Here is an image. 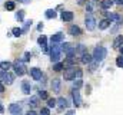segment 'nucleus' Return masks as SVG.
I'll list each match as a JSON object with an SVG mask.
<instances>
[{
	"instance_id": "nucleus-27",
	"label": "nucleus",
	"mask_w": 123,
	"mask_h": 115,
	"mask_svg": "<svg viewBox=\"0 0 123 115\" xmlns=\"http://www.w3.org/2000/svg\"><path fill=\"white\" fill-rule=\"evenodd\" d=\"M63 69H64V65L60 63V62H56V63L53 65V71H55V72H60Z\"/></svg>"
},
{
	"instance_id": "nucleus-6",
	"label": "nucleus",
	"mask_w": 123,
	"mask_h": 115,
	"mask_svg": "<svg viewBox=\"0 0 123 115\" xmlns=\"http://www.w3.org/2000/svg\"><path fill=\"white\" fill-rule=\"evenodd\" d=\"M13 69H14V72H16L19 76H23V75L26 73V68H25L23 62H22V60H19V59L13 63Z\"/></svg>"
},
{
	"instance_id": "nucleus-12",
	"label": "nucleus",
	"mask_w": 123,
	"mask_h": 115,
	"mask_svg": "<svg viewBox=\"0 0 123 115\" xmlns=\"http://www.w3.org/2000/svg\"><path fill=\"white\" fill-rule=\"evenodd\" d=\"M73 12H70V10H64V12H62V19H63V22H72L73 20Z\"/></svg>"
},
{
	"instance_id": "nucleus-40",
	"label": "nucleus",
	"mask_w": 123,
	"mask_h": 115,
	"mask_svg": "<svg viewBox=\"0 0 123 115\" xmlns=\"http://www.w3.org/2000/svg\"><path fill=\"white\" fill-rule=\"evenodd\" d=\"M4 112V108H3V105H1V102H0V114H3Z\"/></svg>"
},
{
	"instance_id": "nucleus-16",
	"label": "nucleus",
	"mask_w": 123,
	"mask_h": 115,
	"mask_svg": "<svg viewBox=\"0 0 123 115\" xmlns=\"http://www.w3.org/2000/svg\"><path fill=\"white\" fill-rule=\"evenodd\" d=\"M110 25H112V22H110L109 19H103V20L99 22V29H100V30H105V29L110 28Z\"/></svg>"
},
{
	"instance_id": "nucleus-3",
	"label": "nucleus",
	"mask_w": 123,
	"mask_h": 115,
	"mask_svg": "<svg viewBox=\"0 0 123 115\" xmlns=\"http://www.w3.org/2000/svg\"><path fill=\"white\" fill-rule=\"evenodd\" d=\"M62 56V48L57 43H52V49H50V59L52 62H59V59Z\"/></svg>"
},
{
	"instance_id": "nucleus-33",
	"label": "nucleus",
	"mask_w": 123,
	"mask_h": 115,
	"mask_svg": "<svg viewBox=\"0 0 123 115\" xmlns=\"http://www.w3.org/2000/svg\"><path fill=\"white\" fill-rule=\"evenodd\" d=\"M37 96H39V98H42V99H47V92H46V91H40Z\"/></svg>"
},
{
	"instance_id": "nucleus-2",
	"label": "nucleus",
	"mask_w": 123,
	"mask_h": 115,
	"mask_svg": "<svg viewBox=\"0 0 123 115\" xmlns=\"http://www.w3.org/2000/svg\"><path fill=\"white\" fill-rule=\"evenodd\" d=\"M107 55V50H106V48H103V46H96L94 48V50H93V60H96V62H102L105 58Z\"/></svg>"
},
{
	"instance_id": "nucleus-20",
	"label": "nucleus",
	"mask_w": 123,
	"mask_h": 115,
	"mask_svg": "<svg viewBox=\"0 0 123 115\" xmlns=\"http://www.w3.org/2000/svg\"><path fill=\"white\" fill-rule=\"evenodd\" d=\"M4 9H6V10H9V12L14 10V9H16V4H14V1H13V0H7V1L4 3Z\"/></svg>"
},
{
	"instance_id": "nucleus-5",
	"label": "nucleus",
	"mask_w": 123,
	"mask_h": 115,
	"mask_svg": "<svg viewBox=\"0 0 123 115\" xmlns=\"http://www.w3.org/2000/svg\"><path fill=\"white\" fill-rule=\"evenodd\" d=\"M85 25L87 30H94L96 29V19L92 13H86V17H85Z\"/></svg>"
},
{
	"instance_id": "nucleus-30",
	"label": "nucleus",
	"mask_w": 123,
	"mask_h": 115,
	"mask_svg": "<svg viewBox=\"0 0 123 115\" xmlns=\"http://www.w3.org/2000/svg\"><path fill=\"white\" fill-rule=\"evenodd\" d=\"M56 107V99L52 98V99H47V108H55Z\"/></svg>"
},
{
	"instance_id": "nucleus-37",
	"label": "nucleus",
	"mask_w": 123,
	"mask_h": 115,
	"mask_svg": "<svg viewBox=\"0 0 123 115\" xmlns=\"http://www.w3.org/2000/svg\"><path fill=\"white\" fill-rule=\"evenodd\" d=\"M74 114H76V111H73V109H70V111L66 112V115H74Z\"/></svg>"
},
{
	"instance_id": "nucleus-44",
	"label": "nucleus",
	"mask_w": 123,
	"mask_h": 115,
	"mask_svg": "<svg viewBox=\"0 0 123 115\" xmlns=\"http://www.w3.org/2000/svg\"><path fill=\"white\" fill-rule=\"evenodd\" d=\"M85 3V0H79V4H83Z\"/></svg>"
},
{
	"instance_id": "nucleus-21",
	"label": "nucleus",
	"mask_w": 123,
	"mask_h": 115,
	"mask_svg": "<svg viewBox=\"0 0 123 115\" xmlns=\"http://www.w3.org/2000/svg\"><path fill=\"white\" fill-rule=\"evenodd\" d=\"M100 6H102V9H110L112 6H113V0H102L100 1Z\"/></svg>"
},
{
	"instance_id": "nucleus-1",
	"label": "nucleus",
	"mask_w": 123,
	"mask_h": 115,
	"mask_svg": "<svg viewBox=\"0 0 123 115\" xmlns=\"http://www.w3.org/2000/svg\"><path fill=\"white\" fill-rule=\"evenodd\" d=\"M82 75H83L82 69H79L76 66H70V68L64 69L63 78H64V81H72V79H76V76L77 78H82Z\"/></svg>"
},
{
	"instance_id": "nucleus-41",
	"label": "nucleus",
	"mask_w": 123,
	"mask_h": 115,
	"mask_svg": "<svg viewBox=\"0 0 123 115\" xmlns=\"http://www.w3.org/2000/svg\"><path fill=\"white\" fill-rule=\"evenodd\" d=\"M19 1H22V3H26V4H27V3H30L31 0H19Z\"/></svg>"
},
{
	"instance_id": "nucleus-31",
	"label": "nucleus",
	"mask_w": 123,
	"mask_h": 115,
	"mask_svg": "<svg viewBox=\"0 0 123 115\" xmlns=\"http://www.w3.org/2000/svg\"><path fill=\"white\" fill-rule=\"evenodd\" d=\"M31 23H33L31 20H27V22H26V25H25V28L22 29V30H23V33H26V32H27V30H29V29L31 28Z\"/></svg>"
},
{
	"instance_id": "nucleus-9",
	"label": "nucleus",
	"mask_w": 123,
	"mask_h": 115,
	"mask_svg": "<svg viewBox=\"0 0 123 115\" xmlns=\"http://www.w3.org/2000/svg\"><path fill=\"white\" fill-rule=\"evenodd\" d=\"M72 95H73V102H74V107H80V105H82V96H80L79 89H74V88H73Z\"/></svg>"
},
{
	"instance_id": "nucleus-34",
	"label": "nucleus",
	"mask_w": 123,
	"mask_h": 115,
	"mask_svg": "<svg viewBox=\"0 0 123 115\" xmlns=\"http://www.w3.org/2000/svg\"><path fill=\"white\" fill-rule=\"evenodd\" d=\"M40 115H50V108H42Z\"/></svg>"
},
{
	"instance_id": "nucleus-42",
	"label": "nucleus",
	"mask_w": 123,
	"mask_h": 115,
	"mask_svg": "<svg viewBox=\"0 0 123 115\" xmlns=\"http://www.w3.org/2000/svg\"><path fill=\"white\" fill-rule=\"evenodd\" d=\"M37 29H39V30H42V29H43V23H40V25L37 26Z\"/></svg>"
},
{
	"instance_id": "nucleus-13",
	"label": "nucleus",
	"mask_w": 123,
	"mask_h": 115,
	"mask_svg": "<svg viewBox=\"0 0 123 115\" xmlns=\"http://www.w3.org/2000/svg\"><path fill=\"white\" fill-rule=\"evenodd\" d=\"M69 35H72V36H80L82 35V30H80V28L77 25H72L69 28Z\"/></svg>"
},
{
	"instance_id": "nucleus-22",
	"label": "nucleus",
	"mask_w": 123,
	"mask_h": 115,
	"mask_svg": "<svg viewBox=\"0 0 123 115\" xmlns=\"http://www.w3.org/2000/svg\"><path fill=\"white\" fill-rule=\"evenodd\" d=\"M44 16H46L47 19H55V17L57 16V13H56V10H55V9H49V10H46Z\"/></svg>"
},
{
	"instance_id": "nucleus-7",
	"label": "nucleus",
	"mask_w": 123,
	"mask_h": 115,
	"mask_svg": "<svg viewBox=\"0 0 123 115\" xmlns=\"http://www.w3.org/2000/svg\"><path fill=\"white\" fill-rule=\"evenodd\" d=\"M9 111L12 115H23V108H22V104H12L9 107Z\"/></svg>"
},
{
	"instance_id": "nucleus-15",
	"label": "nucleus",
	"mask_w": 123,
	"mask_h": 115,
	"mask_svg": "<svg viewBox=\"0 0 123 115\" xmlns=\"http://www.w3.org/2000/svg\"><path fill=\"white\" fill-rule=\"evenodd\" d=\"M22 91H23V93H26V95H30L31 92V85L29 81H23L22 82Z\"/></svg>"
},
{
	"instance_id": "nucleus-38",
	"label": "nucleus",
	"mask_w": 123,
	"mask_h": 115,
	"mask_svg": "<svg viewBox=\"0 0 123 115\" xmlns=\"http://www.w3.org/2000/svg\"><path fill=\"white\" fill-rule=\"evenodd\" d=\"M113 3H117V4H123V0H113Z\"/></svg>"
},
{
	"instance_id": "nucleus-32",
	"label": "nucleus",
	"mask_w": 123,
	"mask_h": 115,
	"mask_svg": "<svg viewBox=\"0 0 123 115\" xmlns=\"http://www.w3.org/2000/svg\"><path fill=\"white\" fill-rule=\"evenodd\" d=\"M116 65H117L119 68H123V55H120V56L116 59Z\"/></svg>"
},
{
	"instance_id": "nucleus-11",
	"label": "nucleus",
	"mask_w": 123,
	"mask_h": 115,
	"mask_svg": "<svg viewBox=\"0 0 123 115\" xmlns=\"http://www.w3.org/2000/svg\"><path fill=\"white\" fill-rule=\"evenodd\" d=\"M60 88H62V81L57 79V78H55L52 81V89H53V92L55 93H59L60 92Z\"/></svg>"
},
{
	"instance_id": "nucleus-23",
	"label": "nucleus",
	"mask_w": 123,
	"mask_h": 115,
	"mask_svg": "<svg viewBox=\"0 0 123 115\" xmlns=\"http://www.w3.org/2000/svg\"><path fill=\"white\" fill-rule=\"evenodd\" d=\"M56 104H59V107H60L62 109H63V108H67V107H69V104H67L66 98H59V99H56Z\"/></svg>"
},
{
	"instance_id": "nucleus-25",
	"label": "nucleus",
	"mask_w": 123,
	"mask_h": 115,
	"mask_svg": "<svg viewBox=\"0 0 123 115\" xmlns=\"http://www.w3.org/2000/svg\"><path fill=\"white\" fill-rule=\"evenodd\" d=\"M23 35V30L20 28H13L12 29V36H16V37H20Z\"/></svg>"
},
{
	"instance_id": "nucleus-35",
	"label": "nucleus",
	"mask_w": 123,
	"mask_h": 115,
	"mask_svg": "<svg viewBox=\"0 0 123 115\" xmlns=\"http://www.w3.org/2000/svg\"><path fill=\"white\" fill-rule=\"evenodd\" d=\"M30 58H31V53L26 52V53H25V58H23V60H26V62H27V60H30Z\"/></svg>"
},
{
	"instance_id": "nucleus-8",
	"label": "nucleus",
	"mask_w": 123,
	"mask_h": 115,
	"mask_svg": "<svg viewBox=\"0 0 123 115\" xmlns=\"http://www.w3.org/2000/svg\"><path fill=\"white\" fill-rule=\"evenodd\" d=\"M30 76L34 79V81H40V79L43 78L42 69H39V68H31L30 69Z\"/></svg>"
},
{
	"instance_id": "nucleus-18",
	"label": "nucleus",
	"mask_w": 123,
	"mask_h": 115,
	"mask_svg": "<svg viewBox=\"0 0 123 115\" xmlns=\"http://www.w3.org/2000/svg\"><path fill=\"white\" fill-rule=\"evenodd\" d=\"M12 66H13V63L9 62V60H3V62H0V69H1V71H9Z\"/></svg>"
},
{
	"instance_id": "nucleus-43",
	"label": "nucleus",
	"mask_w": 123,
	"mask_h": 115,
	"mask_svg": "<svg viewBox=\"0 0 123 115\" xmlns=\"http://www.w3.org/2000/svg\"><path fill=\"white\" fill-rule=\"evenodd\" d=\"M119 50H120V53L123 55V46H120V48H119Z\"/></svg>"
},
{
	"instance_id": "nucleus-26",
	"label": "nucleus",
	"mask_w": 123,
	"mask_h": 115,
	"mask_svg": "<svg viewBox=\"0 0 123 115\" xmlns=\"http://www.w3.org/2000/svg\"><path fill=\"white\" fill-rule=\"evenodd\" d=\"M37 43L46 49V46H47V39H46V36H40V37L37 39Z\"/></svg>"
},
{
	"instance_id": "nucleus-4",
	"label": "nucleus",
	"mask_w": 123,
	"mask_h": 115,
	"mask_svg": "<svg viewBox=\"0 0 123 115\" xmlns=\"http://www.w3.org/2000/svg\"><path fill=\"white\" fill-rule=\"evenodd\" d=\"M14 81V75L10 73L9 71H1L0 72V82H3L4 85H12Z\"/></svg>"
},
{
	"instance_id": "nucleus-36",
	"label": "nucleus",
	"mask_w": 123,
	"mask_h": 115,
	"mask_svg": "<svg viewBox=\"0 0 123 115\" xmlns=\"http://www.w3.org/2000/svg\"><path fill=\"white\" fill-rule=\"evenodd\" d=\"M3 92H4V84L0 82V93H3Z\"/></svg>"
},
{
	"instance_id": "nucleus-10",
	"label": "nucleus",
	"mask_w": 123,
	"mask_h": 115,
	"mask_svg": "<svg viewBox=\"0 0 123 115\" xmlns=\"http://www.w3.org/2000/svg\"><path fill=\"white\" fill-rule=\"evenodd\" d=\"M107 19L110 20V22H115V23H119V25H122L123 23V19L120 14H117V13H110L109 16H107Z\"/></svg>"
},
{
	"instance_id": "nucleus-19",
	"label": "nucleus",
	"mask_w": 123,
	"mask_h": 115,
	"mask_svg": "<svg viewBox=\"0 0 123 115\" xmlns=\"http://www.w3.org/2000/svg\"><path fill=\"white\" fill-rule=\"evenodd\" d=\"M122 45H123V36L120 35V36H117V37L113 40V48H115V49H119Z\"/></svg>"
},
{
	"instance_id": "nucleus-24",
	"label": "nucleus",
	"mask_w": 123,
	"mask_h": 115,
	"mask_svg": "<svg viewBox=\"0 0 123 115\" xmlns=\"http://www.w3.org/2000/svg\"><path fill=\"white\" fill-rule=\"evenodd\" d=\"M39 96H31L30 98V101H29V105H30L31 108H36L37 105H39Z\"/></svg>"
},
{
	"instance_id": "nucleus-28",
	"label": "nucleus",
	"mask_w": 123,
	"mask_h": 115,
	"mask_svg": "<svg viewBox=\"0 0 123 115\" xmlns=\"http://www.w3.org/2000/svg\"><path fill=\"white\" fill-rule=\"evenodd\" d=\"M16 19H17L19 22H23V20H25V10H19V12L16 13Z\"/></svg>"
},
{
	"instance_id": "nucleus-29",
	"label": "nucleus",
	"mask_w": 123,
	"mask_h": 115,
	"mask_svg": "<svg viewBox=\"0 0 123 115\" xmlns=\"http://www.w3.org/2000/svg\"><path fill=\"white\" fill-rule=\"evenodd\" d=\"M82 85H83V81H82L80 78H77V79L73 82V88H74V89H79V88H80Z\"/></svg>"
},
{
	"instance_id": "nucleus-17",
	"label": "nucleus",
	"mask_w": 123,
	"mask_h": 115,
	"mask_svg": "<svg viewBox=\"0 0 123 115\" xmlns=\"http://www.w3.org/2000/svg\"><path fill=\"white\" fill-rule=\"evenodd\" d=\"M92 60H93V56L89 55L87 52H85V53L82 55V58H80V62H82V63H90Z\"/></svg>"
},
{
	"instance_id": "nucleus-39",
	"label": "nucleus",
	"mask_w": 123,
	"mask_h": 115,
	"mask_svg": "<svg viewBox=\"0 0 123 115\" xmlns=\"http://www.w3.org/2000/svg\"><path fill=\"white\" fill-rule=\"evenodd\" d=\"M26 115H37V114H36V112H34V111L31 109V111H29V112H27V114H26Z\"/></svg>"
},
{
	"instance_id": "nucleus-14",
	"label": "nucleus",
	"mask_w": 123,
	"mask_h": 115,
	"mask_svg": "<svg viewBox=\"0 0 123 115\" xmlns=\"http://www.w3.org/2000/svg\"><path fill=\"white\" fill-rule=\"evenodd\" d=\"M64 39V33L63 32H57V33H55L53 36H52V43H59V42H62Z\"/></svg>"
}]
</instances>
